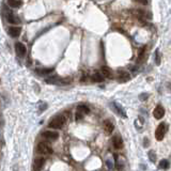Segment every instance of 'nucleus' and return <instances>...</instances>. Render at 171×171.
I'll return each mask as SVG.
<instances>
[{"instance_id":"1","label":"nucleus","mask_w":171,"mask_h":171,"mask_svg":"<svg viewBox=\"0 0 171 171\" xmlns=\"http://www.w3.org/2000/svg\"><path fill=\"white\" fill-rule=\"evenodd\" d=\"M2 15H3V17L6 18V20L8 23H10V24H13V25L20 24V20L18 19V17L4 3L2 4Z\"/></svg>"},{"instance_id":"2","label":"nucleus","mask_w":171,"mask_h":171,"mask_svg":"<svg viewBox=\"0 0 171 171\" xmlns=\"http://www.w3.org/2000/svg\"><path fill=\"white\" fill-rule=\"evenodd\" d=\"M65 123V118L63 116H56L48 124V127L49 128H55V129H59L62 126L64 125Z\"/></svg>"},{"instance_id":"3","label":"nucleus","mask_w":171,"mask_h":171,"mask_svg":"<svg viewBox=\"0 0 171 171\" xmlns=\"http://www.w3.org/2000/svg\"><path fill=\"white\" fill-rule=\"evenodd\" d=\"M45 81L47 84H51V85H68L71 82V78L70 77H66V78H60L58 76H53V77L46 78Z\"/></svg>"},{"instance_id":"4","label":"nucleus","mask_w":171,"mask_h":171,"mask_svg":"<svg viewBox=\"0 0 171 171\" xmlns=\"http://www.w3.org/2000/svg\"><path fill=\"white\" fill-rule=\"evenodd\" d=\"M37 152L42 155H49L53 153V149L49 144L45 143V142H40L37 147Z\"/></svg>"},{"instance_id":"5","label":"nucleus","mask_w":171,"mask_h":171,"mask_svg":"<svg viewBox=\"0 0 171 171\" xmlns=\"http://www.w3.org/2000/svg\"><path fill=\"white\" fill-rule=\"evenodd\" d=\"M166 131H167V126L165 123H160L159 125L157 126L156 131H155V138H156L157 141H162L164 137H165V134H166Z\"/></svg>"},{"instance_id":"6","label":"nucleus","mask_w":171,"mask_h":171,"mask_svg":"<svg viewBox=\"0 0 171 171\" xmlns=\"http://www.w3.org/2000/svg\"><path fill=\"white\" fill-rule=\"evenodd\" d=\"M110 107L112 108V109L119 115V116H121L122 118H126L127 116H126V112H125V110H124V108L121 106V105H119V104H117V103H111L110 104Z\"/></svg>"},{"instance_id":"7","label":"nucleus","mask_w":171,"mask_h":171,"mask_svg":"<svg viewBox=\"0 0 171 171\" xmlns=\"http://www.w3.org/2000/svg\"><path fill=\"white\" fill-rule=\"evenodd\" d=\"M153 116H154L155 119L160 120L165 116V108L162 105H157L153 110Z\"/></svg>"},{"instance_id":"8","label":"nucleus","mask_w":171,"mask_h":171,"mask_svg":"<svg viewBox=\"0 0 171 171\" xmlns=\"http://www.w3.org/2000/svg\"><path fill=\"white\" fill-rule=\"evenodd\" d=\"M15 51H16V54L19 57H25L26 56V53H27L26 46L23 43H20V42L15 43Z\"/></svg>"},{"instance_id":"9","label":"nucleus","mask_w":171,"mask_h":171,"mask_svg":"<svg viewBox=\"0 0 171 171\" xmlns=\"http://www.w3.org/2000/svg\"><path fill=\"white\" fill-rule=\"evenodd\" d=\"M112 144H113L115 149H117V150L123 149V147H124V142H123V140H122L121 136H119V135H115V136L112 137Z\"/></svg>"},{"instance_id":"10","label":"nucleus","mask_w":171,"mask_h":171,"mask_svg":"<svg viewBox=\"0 0 171 171\" xmlns=\"http://www.w3.org/2000/svg\"><path fill=\"white\" fill-rule=\"evenodd\" d=\"M103 127H104V131L107 135H110L115 129V125L110 120H105L103 123Z\"/></svg>"},{"instance_id":"11","label":"nucleus","mask_w":171,"mask_h":171,"mask_svg":"<svg viewBox=\"0 0 171 171\" xmlns=\"http://www.w3.org/2000/svg\"><path fill=\"white\" fill-rule=\"evenodd\" d=\"M42 136L47 139V140H56V139L59 137V134L57 132H51V131H46L42 134Z\"/></svg>"},{"instance_id":"12","label":"nucleus","mask_w":171,"mask_h":171,"mask_svg":"<svg viewBox=\"0 0 171 171\" xmlns=\"http://www.w3.org/2000/svg\"><path fill=\"white\" fill-rule=\"evenodd\" d=\"M118 81L119 82H126L127 80H129L131 76L127 72H124V71H121V72H118Z\"/></svg>"},{"instance_id":"13","label":"nucleus","mask_w":171,"mask_h":171,"mask_svg":"<svg viewBox=\"0 0 171 171\" xmlns=\"http://www.w3.org/2000/svg\"><path fill=\"white\" fill-rule=\"evenodd\" d=\"M8 32L12 38H17V37H19V34L22 32V28L20 27H11V28H9Z\"/></svg>"},{"instance_id":"14","label":"nucleus","mask_w":171,"mask_h":171,"mask_svg":"<svg viewBox=\"0 0 171 171\" xmlns=\"http://www.w3.org/2000/svg\"><path fill=\"white\" fill-rule=\"evenodd\" d=\"M45 164V158L43 157H38L34 159V163H33V169L34 170H41L43 168Z\"/></svg>"},{"instance_id":"15","label":"nucleus","mask_w":171,"mask_h":171,"mask_svg":"<svg viewBox=\"0 0 171 171\" xmlns=\"http://www.w3.org/2000/svg\"><path fill=\"white\" fill-rule=\"evenodd\" d=\"M8 6L13 9H17L23 6V1H20V0H8Z\"/></svg>"},{"instance_id":"16","label":"nucleus","mask_w":171,"mask_h":171,"mask_svg":"<svg viewBox=\"0 0 171 171\" xmlns=\"http://www.w3.org/2000/svg\"><path fill=\"white\" fill-rule=\"evenodd\" d=\"M101 72H102L103 76H104V77H107V78L111 76V70L108 68V66H102V68H101Z\"/></svg>"},{"instance_id":"17","label":"nucleus","mask_w":171,"mask_h":171,"mask_svg":"<svg viewBox=\"0 0 171 171\" xmlns=\"http://www.w3.org/2000/svg\"><path fill=\"white\" fill-rule=\"evenodd\" d=\"M77 110H79V111L84 112L85 115H88V113H90V108H89L88 106L84 105V104H80V105H78V106H77Z\"/></svg>"},{"instance_id":"18","label":"nucleus","mask_w":171,"mask_h":171,"mask_svg":"<svg viewBox=\"0 0 171 171\" xmlns=\"http://www.w3.org/2000/svg\"><path fill=\"white\" fill-rule=\"evenodd\" d=\"M103 74H100V73H95L94 75L92 76V80L94 81V82H102L103 80H104V78H103Z\"/></svg>"},{"instance_id":"19","label":"nucleus","mask_w":171,"mask_h":171,"mask_svg":"<svg viewBox=\"0 0 171 171\" xmlns=\"http://www.w3.org/2000/svg\"><path fill=\"white\" fill-rule=\"evenodd\" d=\"M53 71H54V69H42V70L37 69V73L40 74V75H48V74H50Z\"/></svg>"},{"instance_id":"20","label":"nucleus","mask_w":171,"mask_h":171,"mask_svg":"<svg viewBox=\"0 0 171 171\" xmlns=\"http://www.w3.org/2000/svg\"><path fill=\"white\" fill-rule=\"evenodd\" d=\"M169 166H170V164H169V160H167V159H162L160 162H159V169H168L169 168Z\"/></svg>"},{"instance_id":"21","label":"nucleus","mask_w":171,"mask_h":171,"mask_svg":"<svg viewBox=\"0 0 171 171\" xmlns=\"http://www.w3.org/2000/svg\"><path fill=\"white\" fill-rule=\"evenodd\" d=\"M144 51H146V47H142L140 48V50H139V55H138V58H137V61L140 63V62H142L143 58H144Z\"/></svg>"},{"instance_id":"22","label":"nucleus","mask_w":171,"mask_h":171,"mask_svg":"<svg viewBox=\"0 0 171 171\" xmlns=\"http://www.w3.org/2000/svg\"><path fill=\"white\" fill-rule=\"evenodd\" d=\"M148 156H149V159H150L151 163H155V162H156V154H155L154 151H152V150L149 151Z\"/></svg>"},{"instance_id":"23","label":"nucleus","mask_w":171,"mask_h":171,"mask_svg":"<svg viewBox=\"0 0 171 171\" xmlns=\"http://www.w3.org/2000/svg\"><path fill=\"white\" fill-rule=\"evenodd\" d=\"M155 63H156V65L160 64V53H159V49L155 50Z\"/></svg>"},{"instance_id":"24","label":"nucleus","mask_w":171,"mask_h":171,"mask_svg":"<svg viewBox=\"0 0 171 171\" xmlns=\"http://www.w3.org/2000/svg\"><path fill=\"white\" fill-rule=\"evenodd\" d=\"M84 116H85L84 112H81V111H79V110H77V112H76V117H75L76 121H80V120H82V119H84Z\"/></svg>"},{"instance_id":"25","label":"nucleus","mask_w":171,"mask_h":171,"mask_svg":"<svg viewBox=\"0 0 171 171\" xmlns=\"http://www.w3.org/2000/svg\"><path fill=\"white\" fill-rule=\"evenodd\" d=\"M148 97H149V94H148V93H141V94L139 95V100L142 101V102H144Z\"/></svg>"},{"instance_id":"26","label":"nucleus","mask_w":171,"mask_h":171,"mask_svg":"<svg viewBox=\"0 0 171 171\" xmlns=\"http://www.w3.org/2000/svg\"><path fill=\"white\" fill-rule=\"evenodd\" d=\"M137 1L140 2L141 4H144V6H146V4H148V1H149V0H137Z\"/></svg>"},{"instance_id":"27","label":"nucleus","mask_w":171,"mask_h":171,"mask_svg":"<svg viewBox=\"0 0 171 171\" xmlns=\"http://www.w3.org/2000/svg\"><path fill=\"white\" fill-rule=\"evenodd\" d=\"M46 108H47V105H46V104H44V105H41V106H40V110H41V111H42V110H45Z\"/></svg>"},{"instance_id":"28","label":"nucleus","mask_w":171,"mask_h":171,"mask_svg":"<svg viewBox=\"0 0 171 171\" xmlns=\"http://www.w3.org/2000/svg\"><path fill=\"white\" fill-rule=\"evenodd\" d=\"M143 144H144V147H148L149 146V139L148 138H146L144 140H143Z\"/></svg>"}]
</instances>
